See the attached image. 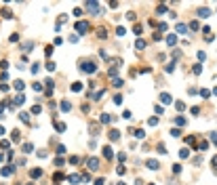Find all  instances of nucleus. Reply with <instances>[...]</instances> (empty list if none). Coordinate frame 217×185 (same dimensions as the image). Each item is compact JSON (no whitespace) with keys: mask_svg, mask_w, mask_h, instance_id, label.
Instances as JSON below:
<instances>
[{"mask_svg":"<svg viewBox=\"0 0 217 185\" xmlns=\"http://www.w3.org/2000/svg\"><path fill=\"white\" fill-rule=\"evenodd\" d=\"M84 9L91 11V13H95V15H99V4H97V2H86Z\"/></svg>","mask_w":217,"mask_h":185,"instance_id":"f03ea898","label":"nucleus"},{"mask_svg":"<svg viewBox=\"0 0 217 185\" xmlns=\"http://www.w3.org/2000/svg\"><path fill=\"white\" fill-rule=\"evenodd\" d=\"M152 185H154V183H152Z\"/></svg>","mask_w":217,"mask_h":185,"instance_id":"c03bdc74","label":"nucleus"},{"mask_svg":"<svg viewBox=\"0 0 217 185\" xmlns=\"http://www.w3.org/2000/svg\"><path fill=\"white\" fill-rule=\"evenodd\" d=\"M114 103H116V105L122 103V97H120V95H116V97H114Z\"/></svg>","mask_w":217,"mask_h":185,"instance_id":"c756f323","label":"nucleus"},{"mask_svg":"<svg viewBox=\"0 0 217 185\" xmlns=\"http://www.w3.org/2000/svg\"><path fill=\"white\" fill-rule=\"evenodd\" d=\"M46 69H49V71L55 69V61H49V63H46Z\"/></svg>","mask_w":217,"mask_h":185,"instance_id":"393cba45","label":"nucleus"},{"mask_svg":"<svg viewBox=\"0 0 217 185\" xmlns=\"http://www.w3.org/2000/svg\"><path fill=\"white\" fill-rule=\"evenodd\" d=\"M190 27H192V29H198L200 25H198V21H192V23H190Z\"/></svg>","mask_w":217,"mask_h":185,"instance_id":"58836bf2","label":"nucleus"},{"mask_svg":"<svg viewBox=\"0 0 217 185\" xmlns=\"http://www.w3.org/2000/svg\"><path fill=\"white\" fill-rule=\"evenodd\" d=\"M103 156L108 158V160L112 158V156H114V154H112V147H103Z\"/></svg>","mask_w":217,"mask_h":185,"instance_id":"9b49d317","label":"nucleus"},{"mask_svg":"<svg viewBox=\"0 0 217 185\" xmlns=\"http://www.w3.org/2000/svg\"><path fill=\"white\" fill-rule=\"evenodd\" d=\"M105 183V179H97V181H95V185H103Z\"/></svg>","mask_w":217,"mask_h":185,"instance_id":"a19ab883","label":"nucleus"},{"mask_svg":"<svg viewBox=\"0 0 217 185\" xmlns=\"http://www.w3.org/2000/svg\"><path fill=\"white\" fill-rule=\"evenodd\" d=\"M2 135H4V128H2V126H0V137H2Z\"/></svg>","mask_w":217,"mask_h":185,"instance_id":"79ce46f5","label":"nucleus"},{"mask_svg":"<svg viewBox=\"0 0 217 185\" xmlns=\"http://www.w3.org/2000/svg\"><path fill=\"white\" fill-rule=\"evenodd\" d=\"M55 128L59 130V133H63V130H66V124H63V122H57V124H55Z\"/></svg>","mask_w":217,"mask_h":185,"instance_id":"f3484780","label":"nucleus"},{"mask_svg":"<svg viewBox=\"0 0 217 185\" xmlns=\"http://www.w3.org/2000/svg\"><path fill=\"white\" fill-rule=\"evenodd\" d=\"M213 93H215V95H217V86H215V88H213Z\"/></svg>","mask_w":217,"mask_h":185,"instance_id":"37998d69","label":"nucleus"},{"mask_svg":"<svg viewBox=\"0 0 217 185\" xmlns=\"http://www.w3.org/2000/svg\"><path fill=\"white\" fill-rule=\"evenodd\" d=\"M80 69H84V71H89V74H93L97 67H95V63H93V61H86V63H82V67H80Z\"/></svg>","mask_w":217,"mask_h":185,"instance_id":"7ed1b4c3","label":"nucleus"},{"mask_svg":"<svg viewBox=\"0 0 217 185\" xmlns=\"http://www.w3.org/2000/svg\"><path fill=\"white\" fill-rule=\"evenodd\" d=\"M70 107H72V105H70L68 101H61V109H63V112H70Z\"/></svg>","mask_w":217,"mask_h":185,"instance_id":"a211bd4d","label":"nucleus"},{"mask_svg":"<svg viewBox=\"0 0 217 185\" xmlns=\"http://www.w3.org/2000/svg\"><path fill=\"white\" fill-rule=\"evenodd\" d=\"M23 152H25V154H30V152H34V150H32V145H30V143H25V145H23Z\"/></svg>","mask_w":217,"mask_h":185,"instance_id":"5701e85b","label":"nucleus"},{"mask_svg":"<svg viewBox=\"0 0 217 185\" xmlns=\"http://www.w3.org/2000/svg\"><path fill=\"white\" fill-rule=\"evenodd\" d=\"M175 122H177L179 126H183V124H185V118H177V120H175Z\"/></svg>","mask_w":217,"mask_h":185,"instance_id":"e433bc0d","label":"nucleus"},{"mask_svg":"<svg viewBox=\"0 0 217 185\" xmlns=\"http://www.w3.org/2000/svg\"><path fill=\"white\" fill-rule=\"evenodd\" d=\"M171 135H173V137H179L181 133H179V128H173V130H171Z\"/></svg>","mask_w":217,"mask_h":185,"instance_id":"ea45409f","label":"nucleus"},{"mask_svg":"<svg viewBox=\"0 0 217 185\" xmlns=\"http://www.w3.org/2000/svg\"><path fill=\"white\" fill-rule=\"evenodd\" d=\"M135 46H137V49H143L145 42H143V40H137V44H135Z\"/></svg>","mask_w":217,"mask_h":185,"instance_id":"f704fd0d","label":"nucleus"},{"mask_svg":"<svg viewBox=\"0 0 217 185\" xmlns=\"http://www.w3.org/2000/svg\"><path fill=\"white\" fill-rule=\"evenodd\" d=\"M101 97H103V88H101V91H99V93H95V95H93V99H95V101H99Z\"/></svg>","mask_w":217,"mask_h":185,"instance_id":"4be33fe9","label":"nucleus"},{"mask_svg":"<svg viewBox=\"0 0 217 185\" xmlns=\"http://www.w3.org/2000/svg\"><path fill=\"white\" fill-rule=\"evenodd\" d=\"M112 84H114V86H118V88H120V86H122V84H125V82H122V80H120V78H114V80H112Z\"/></svg>","mask_w":217,"mask_h":185,"instance_id":"aec40b11","label":"nucleus"},{"mask_svg":"<svg viewBox=\"0 0 217 185\" xmlns=\"http://www.w3.org/2000/svg\"><path fill=\"white\" fill-rule=\"evenodd\" d=\"M11 137H13V141H19V130H13V135H11Z\"/></svg>","mask_w":217,"mask_h":185,"instance_id":"cd10ccee","label":"nucleus"},{"mask_svg":"<svg viewBox=\"0 0 217 185\" xmlns=\"http://www.w3.org/2000/svg\"><path fill=\"white\" fill-rule=\"evenodd\" d=\"M15 88H17V91H21V88H23V82L17 80V82H15Z\"/></svg>","mask_w":217,"mask_h":185,"instance_id":"c85d7f7f","label":"nucleus"},{"mask_svg":"<svg viewBox=\"0 0 217 185\" xmlns=\"http://www.w3.org/2000/svg\"><path fill=\"white\" fill-rule=\"evenodd\" d=\"M131 133H133V137H137V139H141V137H143V130H131Z\"/></svg>","mask_w":217,"mask_h":185,"instance_id":"dca6fc26","label":"nucleus"},{"mask_svg":"<svg viewBox=\"0 0 217 185\" xmlns=\"http://www.w3.org/2000/svg\"><path fill=\"white\" fill-rule=\"evenodd\" d=\"M160 101H162V103H171V101H173V97H171L169 93H162V95H160Z\"/></svg>","mask_w":217,"mask_h":185,"instance_id":"0eeeda50","label":"nucleus"},{"mask_svg":"<svg viewBox=\"0 0 217 185\" xmlns=\"http://www.w3.org/2000/svg\"><path fill=\"white\" fill-rule=\"evenodd\" d=\"M188 156H190V152H188V150H181L179 152V158H188Z\"/></svg>","mask_w":217,"mask_h":185,"instance_id":"a878e982","label":"nucleus"},{"mask_svg":"<svg viewBox=\"0 0 217 185\" xmlns=\"http://www.w3.org/2000/svg\"><path fill=\"white\" fill-rule=\"evenodd\" d=\"M99 168V160L97 158H89V170H97Z\"/></svg>","mask_w":217,"mask_h":185,"instance_id":"20e7f679","label":"nucleus"},{"mask_svg":"<svg viewBox=\"0 0 217 185\" xmlns=\"http://www.w3.org/2000/svg\"><path fill=\"white\" fill-rule=\"evenodd\" d=\"M110 139H112V141H118L120 139V133H118V130H110Z\"/></svg>","mask_w":217,"mask_h":185,"instance_id":"9d476101","label":"nucleus"},{"mask_svg":"<svg viewBox=\"0 0 217 185\" xmlns=\"http://www.w3.org/2000/svg\"><path fill=\"white\" fill-rule=\"evenodd\" d=\"M30 175L32 177H40V175H42V170H40V168H34V170H30Z\"/></svg>","mask_w":217,"mask_h":185,"instance_id":"6ab92c4d","label":"nucleus"},{"mask_svg":"<svg viewBox=\"0 0 217 185\" xmlns=\"http://www.w3.org/2000/svg\"><path fill=\"white\" fill-rule=\"evenodd\" d=\"M175 29H177V34H185L188 32V25H185V23H177V27H175Z\"/></svg>","mask_w":217,"mask_h":185,"instance_id":"1a4fd4ad","label":"nucleus"},{"mask_svg":"<svg viewBox=\"0 0 217 185\" xmlns=\"http://www.w3.org/2000/svg\"><path fill=\"white\" fill-rule=\"evenodd\" d=\"M120 185H122V183H120Z\"/></svg>","mask_w":217,"mask_h":185,"instance_id":"a18cd8bd","label":"nucleus"},{"mask_svg":"<svg viewBox=\"0 0 217 185\" xmlns=\"http://www.w3.org/2000/svg\"><path fill=\"white\" fill-rule=\"evenodd\" d=\"M165 69H167V71H169V74H171V71H173V69H175V63H169V65H167V67H165Z\"/></svg>","mask_w":217,"mask_h":185,"instance_id":"473e14b6","label":"nucleus"},{"mask_svg":"<svg viewBox=\"0 0 217 185\" xmlns=\"http://www.w3.org/2000/svg\"><path fill=\"white\" fill-rule=\"evenodd\" d=\"M116 71H118V67H116V65H112V67H110V76H116Z\"/></svg>","mask_w":217,"mask_h":185,"instance_id":"2f4dec72","label":"nucleus"},{"mask_svg":"<svg viewBox=\"0 0 217 185\" xmlns=\"http://www.w3.org/2000/svg\"><path fill=\"white\" fill-rule=\"evenodd\" d=\"M91 25H89V23H86V21H78V23H76V29H78V34H86V29H89Z\"/></svg>","mask_w":217,"mask_h":185,"instance_id":"f257e3e1","label":"nucleus"},{"mask_svg":"<svg viewBox=\"0 0 217 185\" xmlns=\"http://www.w3.org/2000/svg\"><path fill=\"white\" fill-rule=\"evenodd\" d=\"M70 181H72V183H80V177L78 175H72V177H70Z\"/></svg>","mask_w":217,"mask_h":185,"instance_id":"bb28decb","label":"nucleus"},{"mask_svg":"<svg viewBox=\"0 0 217 185\" xmlns=\"http://www.w3.org/2000/svg\"><path fill=\"white\" fill-rule=\"evenodd\" d=\"M23 99H25L23 95H17V97H15V103H17V105H21V103H23Z\"/></svg>","mask_w":217,"mask_h":185,"instance_id":"412c9836","label":"nucleus"},{"mask_svg":"<svg viewBox=\"0 0 217 185\" xmlns=\"http://www.w3.org/2000/svg\"><path fill=\"white\" fill-rule=\"evenodd\" d=\"M89 130H91V135H99V124L91 122V124H89Z\"/></svg>","mask_w":217,"mask_h":185,"instance_id":"423d86ee","label":"nucleus"},{"mask_svg":"<svg viewBox=\"0 0 217 185\" xmlns=\"http://www.w3.org/2000/svg\"><path fill=\"white\" fill-rule=\"evenodd\" d=\"M99 120H101L103 124H108V122H112V118H110V114H103L101 118H99Z\"/></svg>","mask_w":217,"mask_h":185,"instance_id":"f8f14e48","label":"nucleus"},{"mask_svg":"<svg viewBox=\"0 0 217 185\" xmlns=\"http://www.w3.org/2000/svg\"><path fill=\"white\" fill-rule=\"evenodd\" d=\"M207 147H209V143H207V141H200V143H198V150H200V152H204Z\"/></svg>","mask_w":217,"mask_h":185,"instance_id":"ddd939ff","label":"nucleus"},{"mask_svg":"<svg viewBox=\"0 0 217 185\" xmlns=\"http://www.w3.org/2000/svg\"><path fill=\"white\" fill-rule=\"evenodd\" d=\"M148 168H152V170H158V168H160L158 160H148Z\"/></svg>","mask_w":217,"mask_h":185,"instance_id":"39448f33","label":"nucleus"},{"mask_svg":"<svg viewBox=\"0 0 217 185\" xmlns=\"http://www.w3.org/2000/svg\"><path fill=\"white\" fill-rule=\"evenodd\" d=\"M209 15H211V13H209V9H207V7H204V9H198V17H202V19H207Z\"/></svg>","mask_w":217,"mask_h":185,"instance_id":"6e6552de","label":"nucleus"},{"mask_svg":"<svg viewBox=\"0 0 217 185\" xmlns=\"http://www.w3.org/2000/svg\"><path fill=\"white\" fill-rule=\"evenodd\" d=\"M177 42V38H175V36L171 34V36H167V44H175Z\"/></svg>","mask_w":217,"mask_h":185,"instance_id":"4468645a","label":"nucleus"},{"mask_svg":"<svg viewBox=\"0 0 217 185\" xmlns=\"http://www.w3.org/2000/svg\"><path fill=\"white\" fill-rule=\"evenodd\" d=\"M133 32H135V34L139 36V34H141V25H135V27H133Z\"/></svg>","mask_w":217,"mask_h":185,"instance_id":"72a5a7b5","label":"nucleus"},{"mask_svg":"<svg viewBox=\"0 0 217 185\" xmlns=\"http://www.w3.org/2000/svg\"><path fill=\"white\" fill-rule=\"evenodd\" d=\"M97 36H99V38H105V36H108V34H105V29H103V27H99V32H97Z\"/></svg>","mask_w":217,"mask_h":185,"instance_id":"b1692460","label":"nucleus"},{"mask_svg":"<svg viewBox=\"0 0 217 185\" xmlns=\"http://www.w3.org/2000/svg\"><path fill=\"white\" fill-rule=\"evenodd\" d=\"M148 124H152V126H156V124H158V120H156V118H150V120H148Z\"/></svg>","mask_w":217,"mask_h":185,"instance_id":"4c0bfd02","label":"nucleus"},{"mask_svg":"<svg viewBox=\"0 0 217 185\" xmlns=\"http://www.w3.org/2000/svg\"><path fill=\"white\" fill-rule=\"evenodd\" d=\"M19 116H21V120H23V122H25V124H27V122H30V116H27V114H19Z\"/></svg>","mask_w":217,"mask_h":185,"instance_id":"7c9ffc66","label":"nucleus"},{"mask_svg":"<svg viewBox=\"0 0 217 185\" xmlns=\"http://www.w3.org/2000/svg\"><path fill=\"white\" fill-rule=\"evenodd\" d=\"M202 71V65H194V74H200Z\"/></svg>","mask_w":217,"mask_h":185,"instance_id":"c9c22d12","label":"nucleus"},{"mask_svg":"<svg viewBox=\"0 0 217 185\" xmlns=\"http://www.w3.org/2000/svg\"><path fill=\"white\" fill-rule=\"evenodd\" d=\"M72 91H74V93L82 91V84H80V82H76V84H72Z\"/></svg>","mask_w":217,"mask_h":185,"instance_id":"2eb2a0df","label":"nucleus"}]
</instances>
